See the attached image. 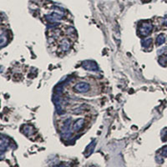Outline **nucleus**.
<instances>
[{
  "instance_id": "f03ea898",
  "label": "nucleus",
  "mask_w": 167,
  "mask_h": 167,
  "mask_svg": "<svg viewBox=\"0 0 167 167\" xmlns=\"http://www.w3.org/2000/svg\"><path fill=\"white\" fill-rule=\"evenodd\" d=\"M75 88L79 92H85V91H87L89 90V85L87 84L81 83V84H78Z\"/></svg>"
},
{
  "instance_id": "f257e3e1",
  "label": "nucleus",
  "mask_w": 167,
  "mask_h": 167,
  "mask_svg": "<svg viewBox=\"0 0 167 167\" xmlns=\"http://www.w3.org/2000/svg\"><path fill=\"white\" fill-rule=\"evenodd\" d=\"M84 67L86 69H91V70H95L97 69V66L94 63L90 62V61H86L84 63Z\"/></svg>"
}]
</instances>
